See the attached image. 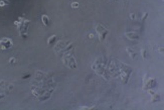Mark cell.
Returning <instances> with one entry per match:
<instances>
[{"label":"cell","mask_w":164,"mask_h":110,"mask_svg":"<svg viewBox=\"0 0 164 110\" xmlns=\"http://www.w3.org/2000/svg\"><path fill=\"white\" fill-rule=\"evenodd\" d=\"M132 72H133V69L131 67L127 66L122 62H118V76L121 78L123 83H127L128 80L131 77Z\"/></svg>","instance_id":"cell-1"},{"label":"cell","mask_w":164,"mask_h":110,"mask_svg":"<svg viewBox=\"0 0 164 110\" xmlns=\"http://www.w3.org/2000/svg\"><path fill=\"white\" fill-rule=\"evenodd\" d=\"M29 23H30V20L23 18V17H18V19L14 21V24L16 25V28L18 29V32L20 34V36H22V38L27 36Z\"/></svg>","instance_id":"cell-2"},{"label":"cell","mask_w":164,"mask_h":110,"mask_svg":"<svg viewBox=\"0 0 164 110\" xmlns=\"http://www.w3.org/2000/svg\"><path fill=\"white\" fill-rule=\"evenodd\" d=\"M63 62H64V64L67 67H69L71 69H76L78 67L77 61L74 57V52L71 51V49L66 51V53L64 54V56H63Z\"/></svg>","instance_id":"cell-3"},{"label":"cell","mask_w":164,"mask_h":110,"mask_svg":"<svg viewBox=\"0 0 164 110\" xmlns=\"http://www.w3.org/2000/svg\"><path fill=\"white\" fill-rule=\"evenodd\" d=\"M96 31H97V33H98L99 40H100V42H104V40L107 38V36L109 35V32H110L109 29L106 28L102 23H97Z\"/></svg>","instance_id":"cell-4"},{"label":"cell","mask_w":164,"mask_h":110,"mask_svg":"<svg viewBox=\"0 0 164 110\" xmlns=\"http://www.w3.org/2000/svg\"><path fill=\"white\" fill-rule=\"evenodd\" d=\"M13 46V40L9 38H2L0 40V50L6 51L11 49Z\"/></svg>","instance_id":"cell-5"},{"label":"cell","mask_w":164,"mask_h":110,"mask_svg":"<svg viewBox=\"0 0 164 110\" xmlns=\"http://www.w3.org/2000/svg\"><path fill=\"white\" fill-rule=\"evenodd\" d=\"M157 85V82H156V79L155 78H152V77H149L147 78L146 80H144V90H151V89H154Z\"/></svg>","instance_id":"cell-6"},{"label":"cell","mask_w":164,"mask_h":110,"mask_svg":"<svg viewBox=\"0 0 164 110\" xmlns=\"http://www.w3.org/2000/svg\"><path fill=\"white\" fill-rule=\"evenodd\" d=\"M72 48V43L70 42H64V40H60L58 44V46H56V52H60V51H68Z\"/></svg>","instance_id":"cell-7"},{"label":"cell","mask_w":164,"mask_h":110,"mask_svg":"<svg viewBox=\"0 0 164 110\" xmlns=\"http://www.w3.org/2000/svg\"><path fill=\"white\" fill-rule=\"evenodd\" d=\"M126 38H129L130 40H139L140 35L138 32H136V31H131V32H126L125 33Z\"/></svg>","instance_id":"cell-8"},{"label":"cell","mask_w":164,"mask_h":110,"mask_svg":"<svg viewBox=\"0 0 164 110\" xmlns=\"http://www.w3.org/2000/svg\"><path fill=\"white\" fill-rule=\"evenodd\" d=\"M147 91H148V93H150V94H151V96H152V103H156V102L160 101V98H161V96H160L158 93H156L153 89L147 90Z\"/></svg>","instance_id":"cell-9"},{"label":"cell","mask_w":164,"mask_h":110,"mask_svg":"<svg viewBox=\"0 0 164 110\" xmlns=\"http://www.w3.org/2000/svg\"><path fill=\"white\" fill-rule=\"evenodd\" d=\"M126 50H127L128 55L131 57L132 60H135L136 56H137V53H136V51L134 50L133 48H129V47H127V48H126Z\"/></svg>","instance_id":"cell-10"},{"label":"cell","mask_w":164,"mask_h":110,"mask_svg":"<svg viewBox=\"0 0 164 110\" xmlns=\"http://www.w3.org/2000/svg\"><path fill=\"white\" fill-rule=\"evenodd\" d=\"M41 21H42L43 25H45V26H48V25H49V17H48V15H46V14L41 15Z\"/></svg>","instance_id":"cell-11"},{"label":"cell","mask_w":164,"mask_h":110,"mask_svg":"<svg viewBox=\"0 0 164 110\" xmlns=\"http://www.w3.org/2000/svg\"><path fill=\"white\" fill-rule=\"evenodd\" d=\"M56 42V34L51 35L50 38H48V40H47V44H48V45H52V44H54Z\"/></svg>","instance_id":"cell-12"},{"label":"cell","mask_w":164,"mask_h":110,"mask_svg":"<svg viewBox=\"0 0 164 110\" xmlns=\"http://www.w3.org/2000/svg\"><path fill=\"white\" fill-rule=\"evenodd\" d=\"M9 0H0V7H5L9 5Z\"/></svg>","instance_id":"cell-13"},{"label":"cell","mask_w":164,"mask_h":110,"mask_svg":"<svg viewBox=\"0 0 164 110\" xmlns=\"http://www.w3.org/2000/svg\"><path fill=\"white\" fill-rule=\"evenodd\" d=\"M71 6H72L74 9H77V8H79V7H80V3L75 1V2H73L72 4H71Z\"/></svg>","instance_id":"cell-14"},{"label":"cell","mask_w":164,"mask_h":110,"mask_svg":"<svg viewBox=\"0 0 164 110\" xmlns=\"http://www.w3.org/2000/svg\"><path fill=\"white\" fill-rule=\"evenodd\" d=\"M141 54H142V57L145 59V57H146V51L145 50H142L141 51Z\"/></svg>","instance_id":"cell-15"},{"label":"cell","mask_w":164,"mask_h":110,"mask_svg":"<svg viewBox=\"0 0 164 110\" xmlns=\"http://www.w3.org/2000/svg\"><path fill=\"white\" fill-rule=\"evenodd\" d=\"M147 16H148V12H146L145 14L143 15V18H142V20H144V19H146V18H147Z\"/></svg>","instance_id":"cell-16"},{"label":"cell","mask_w":164,"mask_h":110,"mask_svg":"<svg viewBox=\"0 0 164 110\" xmlns=\"http://www.w3.org/2000/svg\"><path fill=\"white\" fill-rule=\"evenodd\" d=\"M9 62H10L11 64H13V63H15V59H14V58H11V59H10V61H9Z\"/></svg>","instance_id":"cell-17"},{"label":"cell","mask_w":164,"mask_h":110,"mask_svg":"<svg viewBox=\"0 0 164 110\" xmlns=\"http://www.w3.org/2000/svg\"><path fill=\"white\" fill-rule=\"evenodd\" d=\"M135 18V14H134V13H132L131 14V19H134Z\"/></svg>","instance_id":"cell-18"}]
</instances>
